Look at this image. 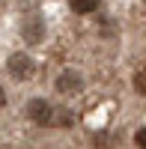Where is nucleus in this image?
Here are the masks:
<instances>
[{
  "mask_svg": "<svg viewBox=\"0 0 146 149\" xmlns=\"http://www.w3.org/2000/svg\"><path fill=\"white\" fill-rule=\"evenodd\" d=\"M27 113L36 125H54V107L45 102V98H33L27 104Z\"/></svg>",
  "mask_w": 146,
  "mask_h": 149,
  "instance_id": "f257e3e1",
  "label": "nucleus"
},
{
  "mask_svg": "<svg viewBox=\"0 0 146 149\" xmlns=\"http://www.w3.org/2000/svg\"><path fill=\"white\" fill-rule=\"evenodd\" d=\"M33 72H36V63H33L27 54H12V57H9V74H12V78L27 81Z\"/></svg>",
  "mask_w": 146,
  "mask_h": 149,
  "instance_id": "f03ea898",
  "label": "nucleus"
},
{
  "mask_svg": "<svg viewBox=\"0 0 146 149\" xmlns=\"http://www.w3.org/2000/svg\"><path fill=\"white\" fill-rule=\"evenodd\" d=\"M21 33H24V39H27L30 45H36V42L42 39V33H45V24H42V18H39V15H30L27 21H24Z\"/></svg>",
  "mask_w": 146,
  "mask_h": 149,
  "instance_id": "7ed1b4c3",
  "label": "nucleus"
},
{
  "mask_svg": "<svg viewBox=\"0 0 146 149\" xmlns=\"http://www.w3.org/2000/svg\"><path fill=\"white\" fill-rule=\"evenodd\" d=\"M81 86H83V78L78 72H63L57 78V90L60 93H81Z\"/></svg>",
  "mask_w": 146,
  "mask_h": 149,
  "instance_id": "20e7f679",
  "label": "nucleus"
},
{
  "mask_svg": "<svg viewBox=\"0 0 146 149\" xmlns=\"http://www.w3.org/2000/svg\"><path fill=\"white\" fill-rule=\"evenodd\" d=\"M72 12H78V15H87V12H95L99 9V0H69Z\"/></svg>",
  "mask_w": 146,
  "mask_h": 149,
  "instance_id": "39448f33",
  "label": "nucleus"
},
{
  "mask_svg": "<svg viewBox=\"0 0 146 149\" xmlns=\"http://www.w3.org/2000/svg\"><path fill=\"white\" fill-rule=\"evenodd\" d=\"M134 90H137L140 95H146V72H140L137 78H134Z\"/></svg>",
  "mask_w": 146,
  "mask_h": 149,
  "instance_id": "423d86ee",
  "label": "nucleus"
},
{
  "mask_svg": "<svg viewBox=\"0 0 146 149\" xmlns=\"http://www.w3.org/2000/svg\"><path fill=\"white\" fill-rule=\"evenodd\" d=\"M137 146H140V149H146V128H140V131H137Z\"/></svg>",
  "mask_w": 146,
  "mask_h": 149,
  "instance_id": "0eeeda50",
  "label": "nucleus"
},
{
  "mask_svg": "<svg viewBox=\"0 0 146 149\" xmlns=\"http://www.w3.org/2000/svg\"><path fill=\"white\" fill-rule=\"evenodd\" d=\"M3 104H6V93L0 90V107H3Z\"/></svg>",
  "mask_w": 146,
  "mask_h": 149,
  "instance_id": "6e6552de",
  "label": "nucleus"
}]
</instances>
